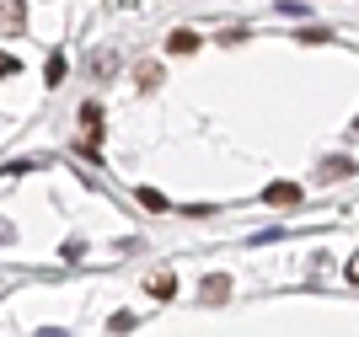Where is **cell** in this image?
Returning a JSON list of instances; mask_svg holds the SVG:
<instances>
[{"label":"cell","mask_w":359,"mask_h":337,"mask_svg":"<svg viewBox=\"0 0 359 337\" xmlns=\"http://www.w3.org/2000/svg\"><path fill=\"white\" fill-rule=\"evenodd\" d=\"M0 75H16V59L11 54H0Z\"/></svg>","instance_id":"cell-8"},{"label":"cell","mask_w":359,"mask_h":337,"mask_svg":"<svg viewBox=\"0 0 359 337\" xmlns=\"http://www.w3.org/2000/svg\"><path fill=\"white\" fill-rule=\"evenodd\" d=\"M348 279H354V284H359V257H354V263H348Z\"/></svg>","instance_id":"cell-9"},{"label":"cell","mask_w":359,"mask_h":337,"mask_svg":"<svg viewBox=\"0 0 359 337\" xmlns=\"http://www.w3.org/2000/svg\"><path fill=\"white\" fill-rule=\"evenodd\" d=\"M354 129H359V118H354Z\"/></svg>","instance_id":"cell-10"},{"label":"cell","mask_w":359,"mask_h":337,"mask_svg":"<svg viewBox=\"0 0 359 337\" xmlns=\"http://www.w3.org/2000/svg\"><path fill=\"white\" fill-rule=\"evenodd\" d=\"M140 204H145V209H166V198L156 188H140Z\"/></svg>","instance_id":"cell-7"},{"label":"cell","mask_w":359,"mask_h":337,"mask_svg":"<svg viewBox=\"0 0 359 337\" xmlns=\"http://www.w3.org/2000/svg\"><path fill=\"white\" fill-rule=\"evenodd\" d=\"M135 86L140 91H156V86H161V64H140V70H135Z\"/></svg>","instance_id":"cell-4"},{"label":"cell","mask_w":359,"mask_h":337,"mask_svg":"<svg viewBox=\"0 0 359 337\" xmlns=\"http://www.w3.org/2000/svg\"><path fill=\"white\" fill-rule=\"evenodd\" d=\"M273 209H290V204H300V188L295 182H269V193H263Z\"/></svg>","instance_id":"cell-1"},{"label":"cell","mask_w":359,"mask_h":337,"mask_svg":"<svg viewBox=\"0 0 359 337\" xmlns=\"http://www.w3.org/2000/svg\"><path fill=\"white\" fill-rule=\"evenodd\" d=\"M166 48H172V54H194V48H198V32L177 27V32H172V38H166Z\"/></svg>","instance_id":"cell-2"},{"label":"cell","mask_w":359,"mask_h":337,"mask_svg":"<svg viewBox=\"0 0 359 337\" xmlns=\"http://www.w3.org/2000/svg\"><path fill=\"white\" fill-rule=\"evenodd\" d=\"M348 172H354V161H348V156H332V161H322V177H327V182H344Z\"/></svg>","instance_id":"cell-3"},{"label":"cell","mask_w":359,"mask_h":337,"mask_svg":"<svg viewBox=\"0 0 359 337\" xmlns=\"http://www.w3.org/2000/svg\"><path fill=\"white\" fill-rule=\"evenodd\" d=\"M150 294H156V300H172V294H177V279H172V273H161V279L150 284Z\"/></svg>","instance_id":"cell-6"},{"label":"cell","mask_w":359,"mask_h":337,"mask_svg":"<svg viewBox=\"0 0 359 337\" xmlns=\"http://www.w3.org/2000/svg\"><path fill=\"white\" fill-rule=\"evenodd\" d=\"M225 294H231V279H225V273H210V279H204V300H225Z\"/></svg>","instance_id":"cell-5"}]
</instances>
